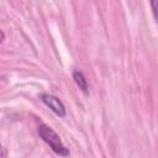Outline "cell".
<instances>
[{
    "instance_id": "6da1fadb",
    "label": "cell",
    "mask_w": 158,
    "mask_h": 158,
    "mask_svg": "<svg viewBox=\"0 0 158 158\" xmlns=\"http://www.w3.org/2000/svg\"><path fill=\"white\" fill-rule=\"evenodd\" d=\"M38 135H40V137L52 148L53 152H56V153L59 154V156H64V157L69 156V151H68L67 147L63 144V142L60 141L59 136H58L49 126H47V125H44V123L40 125V126H38Z\"/></svg>"
},
{
    "instance_id": "7a4b0ae2",
    "label": "cell",
    "mask_w": 158,
    "mask_h": 158,
    "mask_svg": "<svg viewBox=\"0 0 158 158\" xmlns=\"http://www.w3.org/2000/svg\"><path fill=\"white\" fill-rule=\"evenodd\" d=\"M41 100L43 101V104L46 106H48L59 117H64L65 116V107H64L63 102L57 96L51 95V94H42L41 95Z\"/></svg>"
},
{
    "instance_id": "3957f363",
    "label": "cell",
    "mask_w": 158,
    "mask_h": 158,
    "mask_svg": "<svg viewBox=\"0 0 158 158\" xmlns=\"http://www.w3.org/2000/svg\"><path fill=\"white\" fill-rule=\"evenodd\" d=\"M73 78H74V81H75V84L79 86V89L83 91V93H88V81H86V79H85V77H84V74L81 73V72H79V70H77V72H74L73 73Z\"/></svg>"
},
{
    "instance_id": "277c9868",
    "label": "cell",
    "mask_w": 158,
    "mask_h": 158,
    "mask_svg": "<svg viewBox=\"0 0 158 158\" xmlns=\"http://www.w3.org/2000/svg\"><path fill=\"white\" fill-rule=\"evenodd\" d=\"M149 1H151V6H152V11H153L154 19L158 22V0H149Z\"/></svg>"
}]
</instances>
